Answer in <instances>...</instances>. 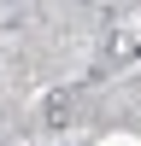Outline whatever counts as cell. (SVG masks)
Returning a JSON list of instances; mask_svg holds the SVG:
<instances>
[{
	"label": "cell",
	"instance_id": "6da1fadb",
	"mask_svg": "<svg viewBox=\"0 0 141 146\" xmlns=\"http://www.w3.org/2000/svg\"><path fill=\"white\" fill-rule=\"evenodd\" d=\"M70 111H77L70 88H53V94L41 100V123H47V129H70Z\"/></svg>",
	"mask_w": 141,
	"mask_h": 146
},
{
	"label": "cell",
	"instance_id": "7a4b0ae2",
	"mask_svg": "<svg viewBox=\"0 0 141 146\" xmlns=\"http://www.w3.org/2000/svg\"><path fill=\"white\" fill-rule=\"evenodd\" d=\"M6 6H12V0H6Z\"/></svg>",
	"mask_w": 141,
	"mask_h": 146
}]
</instances>
